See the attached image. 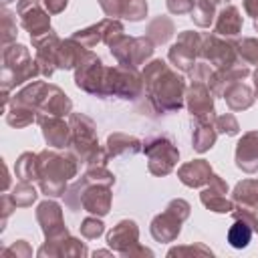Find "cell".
<instances>
[{"instance_id":"e0dca14e","label":"cell","mask_w":258,"mask_h":258,"mask_svg":"<svg viewBox=\"0 0 258 258\" xmlns=\"http://www.w3.org/2000/svg\"><path fill=\"white\" fill-rule=\"evenodd\" d=\"M228 194V185L226 181L220 177V175H212V179L208 181V187L202 189L200 194V200L202 204L212 210V212H218V214H230L234 210V202H230L226 198Z\"/></svg>"},{"instance_id":"603a6c76","label":"cell","mask_w":258,"mask_h":258,"mask_svg":"<svg viewBox=\"0 0 258 258\" xmlns=\"http://www.w3.org/2000/svg\"><path fill=\"white\" fill-rule=\"evenodd\" d=\"M242 28V14L236 6H226L220 10L218 18H216V26L214 32L218 36H236Z\"/></svg>"},{"instance_id":"d590c367","label":"cell","mask_w":258,"mask_h":258,"mask_svg":"<svg viewBox=\"0 0 258 258\" xmlns=\"http://www.w3.org/2000/svg\"><path fill=\"white\" fill-rule=\"evenodd\" d=\"M147 14V2L145 0H125L123 2V10H121V16L127 18V20H141L145 18Z\"/></svg>"},{"instance_id":"3957f363","label":"cell","mask_w":258,"mask_h":258,"mask_svg":"<svg viewBox=\"0 0 258 258\" xmlns=\"http://www.w3.org/2000/svg\"><path fill=\"white\" fill-rule=\"evenodd\" d=\"M40 75V69L36 60L28 54V48L24 44H12L4 46L2 52V91H10L12 87L32 81Z\"/></svg>"},{"instance_id":"52a82bcc","label":"cell","mask_w":258,"mask_h":258,"mask_svg":"<svg viewBox=\"0 0 258 258\" xmlns=\"http://www.w3.org/2000/svg\"><path fill=\"white\" fill-rule=\"evenodd\" d=\"M143 151L149 157V171L155 175H167L173 171L179 151L167 137H151L143 143Z\"/></svg>"},{"instance_id":"d4e9b609","label":"cell","mask_w":258,"mask_h":258,"mask_svg":"<svg viewBox=\"0 0 258 258\" xmlns=\"http://www.w3.org/2000/svg\"><path fill=\"white\" fill-rule=\"evenodd\" d=\"M141 151V141L135 139L133 135L127 133H113L107 139V153L109 157H119V155H135Z\"/></svg>"},{"instance_id":"7bdbcfd3","label":"cell","mask_w":258,"mask_h":258,"mask_svg":"<svg viewBox=\"0 0 258 258\" xmlns=\"http://www.w3.org/2000/svg\"><path fill=\"white\" fill-rule=\"evenodd\" d=\"M2 254H4V256H10V254H14V256H30V254H32V250H30L28 242L18 240V242H16V244H12L10 248H4V250H2Z\"/></svg>"},{"instance_id":"4fadbf2b","label":"cell","mask_w":258,"mask_h":258,"mask_svg":"<svg viewBox=\"0 0 258 258\" xmlns=\"http://www.w3.org/2000/svg\"><path fill=\"white\" fill-rule=\"evenodd\" d=\"M187 109L196 121H214V93L206 83H191L185 93Z\"/></svg>"},{"instance_id":"4dcf8cb0","label":"cell","mask_w":258,"mask_h":258,"mask_svg":"<svg viewBox=\"0 0 258 258\" xmlns=\"http://www.w3.org/2000/svg\"><path fill=\"white\" fill-rule=\"evenodd\" d=\"M103 32H105V20H101L99 24H93V26H89L85 30H77L71 38L91 50L97 42H103Z\"/></svg>"},{"instance_id":"30bf717a","label":"cell","mask_w":258,"mask_h":258,"mask_svg":"<svg viewBox=\"0 0 258 258\" xmlns=\"http://www.w3.org/2000/svg\"><path fill=\"white\" fill-rule=\"evenodd\" d=\"M202 52V36L198 32L185 30L177 36V42L169 48V60L173 62V67H177L179 71L189 73L196 64V58Z\"/></svg>"},{"instance_id":"8992f818","label":"cell","mask_w":258,"mask_h":258,"mask_svg":"<svg viewBox=\"0 0 258 258\" xmlns=\"http://www.w3.org/2000/svg\"><path fill=\"white\" fill-rule=\"evenodd\" d=\"M153 42L147 36H125L121 34L117 40H113V44L109 46L113 56L119 60V64H127V67H139L143 64L151 54H153Z\"/></svg>"},{"instance_id":"cb8c5ba5","label":"cell","mask_w":258,"mask_h":258,"mask_svg":"<svg viewBox=\"0 0 258 258\" xmlns=\"http://www.w3.org/2000/svg\"><path fill=\"white\" fill-rule=\"evenodd\" d=\"M232 202L238 208H246L256 212L258 210V181L256 179H244L240 183H236L234 194H232Z\"/></svg>"},{"instance_id":"ac0fdd59","label":"cell","mask_w":258,"mask_h":258,"mask_svg":"<svg viewBox=\"0 0 258 258\" xmlns=\"http://www.w3.org/2000/svg\"><path fill=\"white\" fill-rule=\"evenodd\" d=\"M107 244L119 254L123 256L125 252H129L133 246L139 244V228L133 220H121L107 236Z\"/></svg>"},{"instance_id":"83f0119b","label":"cell","mask_w":258,"mask_h":258,"mask_svg":"<svg viewBox=\"0 0 258 258\" xmlns=\"http://www.w3.org/2000/svg\"><path fill=\"white\" fill-rule=\"evenodd\" d=\"M175 28H173V22L167 18V16H157L149 22L147 26V38L153 42V44H165L171 36H173Z\"/></svg>"},{"instance_id":"7402d4cb","label":"cell","mask_w":258,"mask_h":258,"mask_svg":"<svg viewBox=\"0 0 258 258\" xmlns=\"http://www.w3.org/2000/svg\"><path fill=\"white\" fill-rule=\"evenodd\" d=\"M224 99L228 103V107L232 111H244V109H250L252 103H254V93L248 85L236 81V83H230L224 91Z\"/></svg>"},{"instance_id":"f5cc1de1","label":"cell","mask_w":258,"mask_h":258,"mask_svg":"<svg viewBox=\"0 0 258 258\" xmlns=\"http://www.w3.org/2000/svg\"><path fill=\"white\" fill-rule=\"evenodd\" d=\"M254 26H256V30H258V20H254Z\"/></svg>"},{"instance_id":"c3c4849f","label":"cell","mask_w":258,"mask_h":258,"mask_svg":"<svg viewBox=\"0 0 258 258\" xmlns=\"http://www.w3.org/2000/svg\"><path fill=\"white\" fill-rule=\"evenodd\" d=\"M254 87H256V99H258V69L254 71Z\"/></svg>"},{"instance_id":"44dd1931","label":"cell","mask_w":258,"mask_h":258,"mask_svg":"<svg viewBox=\"0 0 258 258\" xmlns=\"http://www.w3.org/2000/svg\"><path fill=\"white\" fill-rule=\"evenodd\" d=\"M42 127V135L46 139V143L50 147H56V149H62L67 145H71V139H73V133H71V125L64 123L60 117H50V119H44L40 123Z\"/></svg>"},{"instance_id":"8d00e7d4","label":"cell","mask_w":258,"mask_h":258,"mask_svg":"<svg viewBox=\"0 0 258 258\" xmlns=\"http://www.w3.org/2000/svg\"><path fill=\"white\" fill-rule=\"evenodd\" d=\"M16 18L12 12H8L6 8L2 10V42L4 46H8L14 38H16Z\"/></svg>"},{"instance_id":"ee69618b","label":"cell","mask_w":258,"mask_h":258,"mask_svg":"<svg viewBox=\"0 0 258 258\" xmlns=\"http://www.w3.org/2000/svg\"><path fill=\"white\" fill-rule=\"evenodd\" d=\"M196 254V252H202V254H208V256H212V250L210 248H206V246H202V244H198V246H181V248H171L169 252H167V256H179V254Z\"/></svg>"},{"instance_id":"f907efd6","label":"cell","mask_w":258,"mask_h":258,"mask_svg":"<svg viewBox=\"0 0 258 258\" xmlns=\"http://www.w3.org/2000/svg\"><path fill=\"white\" fill-rule=\"evenodd\" d=\"M10 2H12V0H2V4H4V6H6V4H10Z\"/></svg>"},{"instance_id":"7a4b0ae2","label":"cell","mask_w":258,"mask_h":258,"mask_svg":"<svg viewBox=\"0 0 258 258\" xmlns=\"http://www.w3.org/2000/svg\"><path fill=\"white\" fill-rule=\"evenodd\" d=\"M79 157L73 151L58 153L54 149H44L38 153V185L44 196L58 198L64 196V183L77 175Z\"/></svg>"},{"instance_id":"b9f144b4","label":"cell","mask_w":258,"mask_h":258,"mask_svg":"<svg viewBox=\"0 0 258 258\" xmlns=\"http://www.w3.org/2000/svg\"><path fill=\"white\" fill-rule=\"evenodd\" d=\"M123 2H125V0H99L101 8L105 10V14H107L109 18H117V16H121Z\"/></svg>"},{"instance_id":"4316f807","label":"cell","mask_w":258,"mask_h":258,"mask_svg":"<svg viewBox=\"0 0 258 258\" xmlns=\"http://www.w3.org/2000/svg\"><path fill=\"white\" fill-rule=\"evenodd\" d=\"M214 121H216V119H214ZM214 121H196L191 143H194V149H196L198 153L208 151V149H210V147L216 143L218 129H216Z\"/></svg>"},{"instance_id":"ab89813d","label":"cell","mask_w":258,"mask_h":258,"mask_svg":"<svg viewBox=\"0 0 258 258\" xmlns=\"http://www.w3.org/2000/svg\"><path fill=\"white\" fill-rule=\"evenodd\" d=\"M230 214H232V218H234V220H242L244 224H248V226L252 228V232H254V234H258V218H256V214H254L252 210H246V208H238V206H234V210H232Z\"/></svg>"},{"instance_id":"816d5d0a","label":"cell","mask_w":258,"mask_h":258,"mask_svg":"<svg viewBox=\"0 0 258 258\" xmlns=\"http://www.w3.org/2000/svg\"><path fill=\"white\" fill-rule=\"evenodd\" d=\"M212 2H214V4H218V2H226V0H212Z\"/></svg>"},{"instance_id":"d6986e66","label":"cell","mask_w":258,"mask_h":258,"mask_svg":"<svg viewBox=\"0 0 258 258\" xmlns=\"http://www.w3.org/2000/svg\"><path fill=\"white\" fill-rule=\"evenodd\" d=\"M236 165L246 173L258 171V131H248L236 145Z\"/></svg>"},{"instance_id":"f6af8a7d","label":"cell","mask_w":258,"mask_h":258,"mask_svg":"<svg viewBox=\"0 0 258 258\" xmlns=\"http://www.w3.org/2000/svg\"><path fill=\"white\" fill-rule=\"evenodd\" d=\"M42 4L48 10V14H58V12H62L67 8L69 0H42Z\"/></svg>"},{"instance_id":"bcb514c9","label":"cell","mask_w":258,"mask_h":258,"mask_svg":"<svg viewBox=\"0 0 258 258\" xmlns=\"http://www.w3.org/2000/svg\"><path fill=\"white\" fill-rule=\"evenodd\" d=\"M244 10L248 12V16H254V20H258V0H244Z\"/></svg>"},{"instance_id":"5b68a950","label":"cell","mask_w":258,"mask_h":258,"mask_svg":"<svg viewBox=\"0 0 258 258\" xmlns=\"http://www.w3.org/2000/svg\"><path fill=\"white\" fill-rule=\"evenodd\" d=\"M189 216V204L185 200H171L163 214L155 216L151 222V236L157 242H173L181 230L183 220Z\"/></svg>"},{"instance_id":"6da1fadb","label":"cell","mask_w":258,"mask_h":258,"mask_svg":"<svg viewBox=\"0 0 258 258\" xmlns=\"http://www.w3.org/2000/svg\"><path fill=\"white\" fill-rule=\"evenodd\" d=\"M143 89L159 113L179 111L185 97V81L163 60H153L143 71Z\"/></svg>"},{"instance_id":"74e56055","label":"cell","mask_w":258,"mask_h":258,"mask_svg":"<svg viewBox=\"0 0 258 258\" xmlns=\"http://www.w3.org/2000/svg\"><path fill=\"white\" fill-rule=\"evenodd\" d=\"M214 125H216V129H218V133H226V135H238V131H240L238 119H236L232 113H226V115L216 117Z\"/></svg>"},{"instance_id":"836d02e7","label":"cell","mask_w":258,"mask_h":258,"mask_svg":"<svg viewBox=\"0 0 258 258\" xmlns=\"http://www.w3.org/2000/svg\"><path fill=\"white\" fill-rule=\"evenodd\" d=\"M214 16H216V10L212 0H196V6L191 10V20L198 26H210Z\"/></svg>"},{"instance_id":"2e32d148","label":"cell","mask_w":258,"mask_h":258,"mask_svg":"<svg viewBox=\"0 0 258 258\" xmlns=\"http://www.w3.org/2000/svg\"><path fill=\"white\" fill-rule=\"evenodd\" d=\"M71 109H73L71 99H69L58 87L48 85L46 91H44V97H42V101H40L36 121L42 123L44 119H50V117H62V115H69Z\"/></svg>"},{"instance_id":"7c38bea8","label":"cell","mask_w":258,"mask_h":258,"mask_svg":"<svg viewBox=\"0 0 258 258\" xmlns=\"http://www.w3.org/2000/svg\"><path fill=\"white\" fill-rule=\"evenodd\" d=\"M16 12L20 16V24L30 32V38H40L52 30L48 10H42L38 0H18Z\"/></svg>"},{"instance_id":"484cf974","label":"cell","mask_w":258,"mask_h":258,"mask_svg":"<svg viewBox=\"0 0 258 258\" xmlns=\"http://www.w3.org/2000/svg\"><path fill=\"white\" fill-rule=\"evenodd\" d=\"M89 48H85L83 44H79L77 40L69 38L60 44L58 50V58H56V67L58 69H77V64L83 60V56L87 54Z\"/></svg>"},{"instance_id":"1f68e13d","label":"cell","mask_w":258,"mask_h":258,"mask_svg":"<svg viewBox=\"0 0 258 258\" xmlns=\"http://www.w3.org/2000/svg\"><path fill=\"white\" fill-rule=\"evenodd\" d=\"M252 228L248 224H244L242 220H234V224L228 230V242L232 248H246L250 238H252Z\"/></svg>"},{"instance_id":"9a60e30c","label":"cell","mask_w":258,"mask_h":258,"mask_svg":"<svg viewBox=\"0 0 258 258\" xmlns=\"http://www.w3.org/2000/svg\"><path fill=\"white\" fill-rule=\"evenodd\" d=\"M85 177V187H83V210L95 214V216H105L111 210V185L107 183H95L87 175Z\"/></svg>"},{"instance_id":"f546056e","label":"cell","mask_w":258,"mask_h":258,"mask_svg":"<svg viewBox=\"0 0 258 258\" xmlns=\"http://www.w3.org/2000/svg\"><path fill=\"white\" fill-rule=\"evenodd\" d=\"M6 121L12 127H26L32 121H36V111L30 109V107H26V105H20V103L10 101V109L6 111Z\"/></svg>"},{"instance_id":"f1b7e54d","label":"cell","mask_w":258,"mask_h":258,"mask_svg":"<svg viewBox=\"0 0 258 258\" xmlns=\"http://www.w3.org/2000/svg\"><path fill=\"white\" fill-rule=\"evenodd\" d=\"M14 173L20 181H36L38 179V155L36 153H22L14 165Z\"/></svg>"},{"instance_id":"f35d334b","label":"cell","mask_w":258,"mask_h":258,"mask_svg":"<svg viewBox=\"0 0 258 258\" xmlns=\"http://www.w3.org/2000/svg\"><path fill=\"white\" fill-rule=\"evenodd\" d=\"M105 232V224L97 218H85L83 224H81V234L87 238V240H95L99 238L101 234Z\"/></svg>"},{"instance_id":"60d3db41","label":"cell","mask_w":258,"mask_h":258,"mask_svg":"<svg viewBox=\"0 0 258 258\" xmlns=\"http://www.w3.org/2000/svg\"><path fill=\"white\" fill-rule=\"evenodd\" d=\"M196 0H167V10L171 14H191Z\"/></svg>"},{"instance_id":"7dc6e473","label":"cell","mask_w":258,"mask_h":258,"mask_svg":"<svg viewBox=\"0 0 258 258\" xmlns=\"http://www.w3.org/2000/svg\"><path fill=\"white\" fill-rule=\"evenodd\" d=\"M137 254H141V256H153V252L151 250H147V248H143V246H133L129 252H125L123 256H137Z\"/></svg>"},{"instance_id":"ffe728a7","label":"cell","mask_w":258,"mask_h":258,"mask_svg":"<svg viewBox=\"0 0 258 258\" xmlns=\"http://www.w3.org/2000/svg\"><path fill=\"white\" fill-rule=\"evenodd\" d=\"M214 171L206 159H194L189 163H183L177 169V177L187 187H202L212 179Z\"/></svg>"},{"instance_id":"5bb4252c","label":"cell","mask_w":258,"mask_h":258,"mask_svg":"<svg viewBox=\"0 0 258 258\" xmlns=\"http://www.w3.org/2000/svg\"><path fill=\"white\" fill-rule=\"evenodd\" d=\"M32 44L36 48V64L40 69V75L50 77L54 73V69H58L56 58H58V50H60L62 40L56 36L54 30H50L40 38H32Z\"/></svg>"},{"instance_id":"d6a6232c","label":"cell","mask_w":258,"mask_h":258,"mask_svg":"<svg viewBox=\"0 0 258 258\" xmlns=\"http://www.w3.org/2000/svg\"><path fill=\"white\" fill-rule=\"evenodd\" d=\"M36 189L32 187L30 181H20L18 185H14L10 198L14 202V208H26V206H32V202L36 200Z\"/></svg>"},{"instance_id":"ba28073f","label":"cell","mask_w":258,"mask_h":258,"mask_svg":"<svg viewBox=\"0 0 258 258\" xmlns=\"http://www.w3.org/2000/svg\"><path fill=\"white\" fill-rule=\"evenodd\" d=\"M105 73H107V69L103 67L101 58L95 52L87 50V54L83 56V60L75 69V83H77L79 89H83L91 95L103 97Z\"/></svg>"},{"instance_id":"8fae6325","label":"cell","mask_w":258,"mask_h":258,"mask_svg":"<svg viewBox=\"0 0 258 258\" xmlns=\"http://www.w3.org/2000/svg\"><path fill=\"white\" fill-rule=\"evenodd\" d=\"M36 220H38V224L44 232L46 242L56 244V242H60L69 236V230H67L64 220H62V210L56 202H52V200L42 202L36 208Z\"/></svg>"},{"instance_id":"681fc988","label":"cell","mask_w":258,"mask_h":258,"mask_svg":"<svg viewBox=\"0 0 258 258\" xmlns=\"http://www.w3.org/2000/svg\"><path fill=\"white\" fill-rule=\"evenodd\" d=\"M109 252L107 250H99V252H95V256H107Z\"/></svg>"},{"instance_id":"277c9868","label":"cell","mask_w":258,"mask_h":258,"mask_svg":"<svg viewBox=\"0 0 258 258\" xmlns=\"http://www.w3.org/2000/svg\"><path fill=\"white\" fill-rule=\"evenodd\" d=\"M141 93H143V75H139L137 67L117 64L113 69H107L105 85H103V97L115 95V97L133 101Z\"/></svg>"},{"instance_id":"9c48e42d","label":"cell","mask_w":258,"mask_h":258,"mask_svg":"<svg viewBox=\"0 0 258 258\" xmlns=\"http://www.w3.org/2000/svg\"><path fill=\"white\" fill-rule=\"evenodd\" d=\"M200 56H204V60L210 62L214 71L228 69L230 64L242 60L238 56V52H236V42L222 40V36H218L216 32L208 34V36H202V52H200Z\"/></svg>"},{"instance_id":"e575fe53","label":"cell","mask_w":258,"mask_h":258,"mask_svg":"<svg viewBox=\"0 0 258 258\" xmlns=\"http://www.w3.org/2000/svg\"><path fill=\"white\" fill-rule=\"evenodd\" d=\"M236 52L246 64H258V40L242 38L236 42Z\"/></svg>"}]
</instances>
